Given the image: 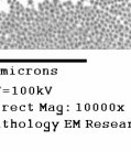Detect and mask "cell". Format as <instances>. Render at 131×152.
Instances as JSON below:
<instances>
[{
    "label": "cell",
    "instance_id": "cell-1",
    "mask_svg": "<svg viewBox=\"0 0 131 152\" xmlns=\"http://www.w3.org/2000/svg\"><path fill=\"white\" fill-rule=\"evenodd\" d=\"M95 6L117 17L131 29V0H95Z\"/></svg>",
    "mask_w": 131,
    "mask_h": 152
}]
</instances>
